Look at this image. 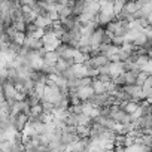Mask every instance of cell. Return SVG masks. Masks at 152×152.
<instances>
[{
  "mask_svg": "<svg viewBox=\"0 0 152 152\" xmlns=\"http://www.w3.org/2000/svg\"><path fill=\"white\" fill-rule=\"evenodd\" d=\"M104 27H97L94 31H93V34H91V37H90V40H91V46L93 48H97L100 43H103V36H104Z\"/></svg>",
  "mask_w": 152,
  "mask_h": 152,
  "instance_id": "1",
  "label": "cell"
},
{
  "mask_svg": "<svg viewBox=\"0 0 152 152\" xmlns=\"http://www.w3.org/2000/svg\"><path fill=\"white\" fill-rule=\"evenodd\" d=\"M124 5H125L124 0H113V12H115V15H118L124 9Z\"/></svg>",
  "mask_w": 152,
  "mask_h": 152,
  "instance_id": "8",
  "label": "cell"
},
{
  "mask_svg": "<svg viewBox=\"0 0 152 152\" xmlns=\"http://www.w3.org/2000/svg\"><path fill=\"white\" fill-rule=\"evenodd\" d=\"M148 39H149V36L145 33V31H140V33H137L136 36H134V39L131 40L136 46H143L146 42H148Z\"/></svg>",
  "mask_w": 152,
  "mask_h": 152,
  "instance_id": "4",
  "label": "cell"
},
{
  "mask_svg": "<svg viewBox=\"0 0 152 152\" xmlns=\"http://www.w3.org/2000/svg\"><path fill=\"white\" fill-rule=\"evenodd\" d=\"M136 78H137V73H134L133 70H125V72H124L125 85H133V84H136Z\"/></svg>",
  "mask_w": 152,
  "mask_h": 152,
  "instance_id": "5",
  "label": "cell"
},
{
  "mask_svg": "<svg viewBox=\"0 0 152 152\" xmlns=\"http://www.w3.org/2000/svg\"><path fill=\"white\" fill-rule=\"evenodd\" d=\"M43 61L51 63V64H55V63L58 61V54H57V51H55V49H54V51H48L46 55H45V58H43Z\"/></svg>",
  "mask_w": 152,
  "mask_h": 152,
  "instance_id": "6",
  "label": "cell"
},
{
  "mask_svg": "<svg viewBox=\"0 0 152 152\" xmlns=\"http://www.w3.org/2000/svg\"><path fill=\"white\" fill-rule=\"evenodd\" d=\"M148 72L146 70H142L139 75H137V78H136V85H139V87H143V84H145V81L148 79Z\"/></svg>",
  "mask_w": 152,
  "mask_h": 152,
  "instance_id": "7",
  "label": "cell"
},
{
  "mask_svg": "<svg viewBox=\"0 0 152 152\" xmlns=\"http://www.w3.org/2000/svg\"><path fill=\"white\" fill-rule=\"evenodd\" d=\"M124 42H125V36H112V45L122 46Z\"/></svg>",
  "mask_w": 152,
  "mask_h": 152,
  "instance_id": "9",
  "label": "cell"
},
{
  "mask_svg": "<svg viewBox=\"0 0 152 152\" xmlns=\"http://www.w3.org/2000/svg\"><path fill=\"white\" fill-rule=\"evenodd\" d=\"M55 11L58 14V18H64L72 15V8L69 5H55Z\"/></svg>",
  "mask_w": 152,
  "mask_h": 152,
  "instance_id": "3",
  "label": "cell"
},
{
  "mask_svg": "<svg viewBox=\"0 0 152 152\" xmlns=\"http://www.w3.org/2000/svg\"><path fill=\"white\" fill-rule=\"evenodd\" d=\"M93 94H94V88H93L91 85L79 87V88H78V97L81 99V102H88Z\"/></svg>",
  "mask_w": 152,
  "mask_h": 152,
  "instance_id": "2",
  "label": "cell"
}]
</instances>
